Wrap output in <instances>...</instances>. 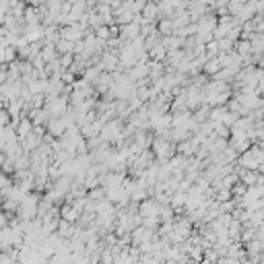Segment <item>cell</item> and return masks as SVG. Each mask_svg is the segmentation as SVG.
Segmentation results:
<instances>
[{
    "instance_id": "cell-1",
    "label": "cell",
    "mask_w": 264,
    "mask_h": 264,
    "mask_svg": "<svg viewBox=\"0 0 264 264\" xmlns=\"http://www.w3.org/2000/svg\"><path fill=\"white\" fill-rule=\"evenodd\" d=\"M58 48H60V52H70L72 44H70V41H60V44H58Z\"/></svg>"
}]
</instances>
